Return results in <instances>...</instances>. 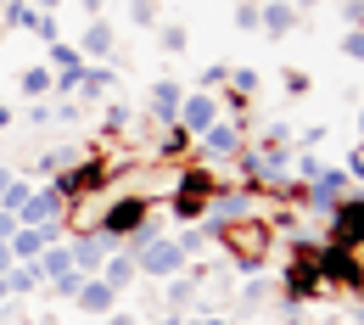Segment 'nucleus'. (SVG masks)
<instances>
[{"label": "nucleus", "mask_w": 364, "mask_h": 325, "mask_svg": "<svg viewBox=\"0 0 364 325\" xmlns=\"http://www.w3.org/2000/svg\"><path fill=\"white\" fill-rule=\"evenodd\" d=\"M213 235H219V247L235 258V270H247V275L264 264V252H269V241H274V230L264 219H235V225H225V230H213Z\"/></svg>", "instance_id": "nucleus-1"}, {"label": "nucleus", "mask_w": 364, "mask_h": 325, "mask_svg": "<svg viewBox=\"0 0 364 325\" xmlns=\"http://www.w3.org/2000/svg\"><path fill=\"white\" fill-rule=\"evenodd\" d=\"M146 219H151V196H129V191H112V202H107V213L95 219V230L112 235V241H129V235L146 230Z\"/></svg>", "instance_id": "nucleus-2"}, {"label": "nucleus", "mask_w": 364, "mask_h": 325, "mask_svg": "<svg viewBox=\"0 0 364 325\" xmlns=\"http://www.w3.org/2000/svg\"><path fill=\"white\" fill-rule=\"evenodd\" d=\"M314 264H319V280H325V286H342V292H359L364 286V258L353 252V247L325 241V247L314 252Z\"/></svg>", "instance_id": "nucleus-3"}, {"label": "nucleus", "mask_w": 364, "mask_h": 325, "mask_svg": "<svg viewBox=\"0 0 364 325\" xmlns=\"http://www.w3.org/2000/svg\"><path fill=\"white\" fill-rule=\"evenodd\" d=\"M219 191V180L208 174V169H185L180 180H174V196H168V208H174V219H202V208H208V196Z\"/></svg>", "instance_id": "nucleus-4"}, {"label": "nucleus", "mask_w": 364, "mask_h": 325, "mask_svg": "<svg viewBox=\"0 0 364 325\" xmlns=\"http://www.w3.org/2000/svg\"><path fill=\"white\" fill-rule=\"evenodd\" d=\"M258 213V196L247 186H219L213 196H208V208H202V219H208V230H225V225H235V219H252Z\"/></svg>", "instance_id": "nucleus-5"}, {"label": "nucleus", "mask_w": 364, "mask_h": 325, "mask_svg": "<svg viewBox=\"0 0 364 325\" xmlns=\"http://www.w3.org/2000/svg\"><path fill=\"white\" fill-rule=\"evenodd\" d=\"M325 292V280H319V264H314V252H303L297 247V258L286 264V275H280V297L291 303V309H303L309 297H319Z\"/></svg>", "instance_id": "nucleus-6"}, {"label": "nucleus", "mask_w": 364, "mask_h": 325, "mask_svg": "<svg viewBox=\"0 0 364 325\" xmlns=\"http://www.w3.org/2000/svg\"><path fill=\"white\" fill-rule=\"evenodd\" d=\"M325 241L364 252V196H359V191H353V196H342V202L331 208V230H325Z\"/></svg>", "instance_id": "nucleus-7"}, {"label": "nucleus", "mask_w": 364, "mask_h": 325, "mask_svg": "<svg viewBox=\"0 0 364 325\" xmlns=\"http://www.w3.org/2000/svg\"><path fill=\"white\" fill-rule=\"evenodd\" d=\"M112 252H118V241H112V235H101V230H85L79 241H68V258H73V270H79V275H95Z\"/></svg>", "instance_id": "nucleus-8"}, {"label": "nucleus", "mask_w": 364, "mask_h": 325, "mask_svg": "<svg viewBox=\"0 0 364 325\" xmlns=\"http://www.w3.org/2000/svg\"><path fill=\"white\" fill-rule=\"evenodd\" d=\"M219 118H225V112H219V95H213V90H185V101H180V129L191 140L202 135L208 124H219Z\"/></svg>", "instance_id": "nucleus-9"}, {"label": "nucleus", "mask_w": 364, "mask_h": 325, "mask_svg": "<svg viewBox=\"0 0 364 325\" xmlns=\"http://www.w3.org/2000/svg\"><path fill=\"white\" fill-rule=\"evenodd\" d=\"M196 140H202V157H208V163H230V157L247 146V140H241V124H230V118L208 124V129H202Z\"/></svg>", "instance_id": "nucleus-10"}, {"label": "nucleus", "mask_w": 364, "mask_h": 325, "mask_svg": "<svg viewBox=\"0 0 364 325\" xmlns=\"http://www.w3.org/2000/svg\"><path fill=\"white\" fill-rule=\"evenodd\" d=\"M56 219H68V202L56 196V191H28V202L17 208V225H56Z\"/></svg>", "instance_id": "nucleus-11"}, {"label": "nucleus", "mask_w": 364, "mask_h": 325, "mask_svg": "<svg viewBox=\"0 0 364 325\" xmlns=\"http://www.w3.org/2000/svg\"><path fill=\"white\" fill-rule=\"evenodd\" d=\"M297 23H303V11H297L291 0H264V6H258V28H264V34H274V40H286Z\"/></svg>", "instance_id": "nucleus-12"}, {"label": "nucleus", "mask_w": 364, "mask_h": 325, "mask_svg": "<svg viewBox=\"0 0 364 325\" xmlns=\"http://www.w3.org/2000/svg\"><path fill=\"white\" fill-rule=\"evenodd\" d=\"M180 101H185V90L174 85V79H157L151 95H146V107H151V118H157V124H180Z\"/></svg>", "instance_id": "nucleus-13"}, {"label": "nucleus", "mask_w": 364, "mask_h": 325, "mask_svg": "<svg viewBox=\"0 0 364 325\" xmlns=\"http://www.w3.org/2000/svg\"><path fill=\"white\" fill-rule=\"evenodd\" d=\"M79 314H112L118 309V292L107 286V280H95V275H85V286H79Z\"/></svg>", "instance_id": "nucleus-14"}, {"label": "nucleus", "mask_w": 364, "mask_h": 325, "mask_svg": "<svg viewBox=\"0 0 364 325\" xmlns=\"http://www.w3.org/2000/svg\"><path fill=\"white\" fill-rule=\"evenodd\" d=\"M79 50H85V62H90V56H112V23H107V17H90V28L79 34Z\"/></svg>", "instance_id": "nucleus-15"}, {"label": "nucleus", "mask_w": 364, "mask_h": 325, "mask_svg": "<svg viewBox=\"0 0 364 325\" xmlns=\"http://www.w3.org/2000/svg\"><path fill=\"white\" fill-rule=\"evenodd\" d=\"M135 275H140V270H135V252H129V247H124V252H112V258L101 264V280H107L112 292H124V286H129Z\"/></svg>", "instance_id": "nucleus-16"}, {"label": "nucleus", "mask_w": 364, "mask_h": 325, "mask_svg": "<svg viewBox=\"0 0 364 325\" xmlns=\"http://www.w3.org/2000/svg\"><path fill=\"white\" fill-rule=\"evenodd\" d=\"M6 286H11V297H28V292H40V286H46L40 258H34V264H11V270H6Z\"/></svg>", "instance_id": "nucleus-17"}, {"label": "nucleus", "mask_w": 364, "mask_h": 325, "mask_svg": "<svg viewBox=\"0 0 364 325\" xmlns=\"http://www.w3.org/2000/svg\"><path fill=\"white\" fill-rule=\"evenodd\" d=\"M17 85H23V95L34 101V95H50V90H56V73H50V68H23V79H17Z\"/></svg>", "instance_id": "nucleus-18"}, {"label": "nucleus", "mask_w": 364, "mask_h": 325, "mask_svg": "<svg viewBox=\"0 0 364 325\" xmlns=\"http://www.w3.org/2000/svg\"><path fill=\"white\" fill-rule=\"evenodd\" d=\"M73 90L85 95V101H95V95H107V90H112V73H107V68H85Z\"/></svg>", "instance_id": "nucleus-19"}, {"label": "nucleus", "mask_w": 364, "mask_h": 325, "mask_svg": "<svg viewBox=\"0 0 364 325\" xmlns=\"http://www.w3.org/2000/svg\"><path fill=\"white\" fill-rule=\"evenodd\" d=\"M40 270H46V280H56V275H68V270H73L68 241H56V247H46V252H40Z\"/></svg>", "instance_id": "nucleus-20"}, {"label": "nucleus", "mask_w": 364, "mask_h": 325, "mask_svg": "<svg viewBox=\"0 0 364 325\" xmlns=\"http://www.w3.org/2000/svg\"><path fill=\"white\" fill-rule=\"evenodd\" d=\"M50 68H56V73H79V68H85V50L79 46H50Z\"/></svg>", "instance_id": "nucleus-21"}, {"label": "nucleus", "mask_w": 364, "mask_h": 325, "mask_svg": "<svg viewBox=\"0 0 364 325\" xmlns=\"http://www.w3.org/2000/svg\"><path fill=\"white\" fill-rule=\"evenodd\" d=\"M258 90H264V79H258L252 68H235V73H230V95H235V101H247V95H258Z\"/></svg>", "instance_id": "nucleus-22"}, {"label": "nucleus", "mask_w": 364, "mask_h": 325, "mask_svg": "<svg viewBox=\"0 0 364 325\" xmlns=\"http://www.w3.org/2000/svg\"><path fill=\"white\" fill-rule=\"evenodd\" d=\"M68 163H79V146H62V151H46V157H40L34 169H40V174H62Z\"/></svg>", "instance_id": "nucleus-23"}, {"label": "nucleus", "mask_w": 364, "mask_h": 325, "mask_svg": "<svg viewBox=\"0 0 364 325\" xmlns=\"http://www.w3.org/2000/svg\"><path fill=\"white\" fill-rule=\"evenodd\" d=\"M28 191H34V186H28V180H11V186L0 191V208H6V213H17V208L28 202Z\"/></svg>", "instance_id": "nucleus-24"}, {"label": "nucleus", "mask_w": 364, "mask_h": 325, "mask_svg": "<svg viewBox=\"0 0 364 325\" xmlns=\"http://www.w3.org/2000/svg\"><path fill=\"white\" fill-rule=\"evenodd\" d=\"M50 292H56V297H68V303H73V297H79V286H85V275H79V270H68V275H56V280H46Z\"/></svg>", "instance_id": "nucleus-25"}, {"label": "nucleus", "mask_w": 364, "mask_h": 325, "mask_svg": "<svg viewBox=\"0 0 364 325\" xmlns=\"http://www.w3.org/2000/svg\"><path fill=\"white\" fill-rule=\"evenodd\" d=\"M0 11H6L11 28H34V6H28V0H11V6H0Z\"/></svg>", "instance_id": "nucleus-26"}, {"label": "nucleus", "mask_w": 364, "mask_h": 325, "mask_svg": "<svg viewBox=\"0 0 364 325\" xmlns=\"http://www.w3.org/2000/svg\"><path fill=\"white\" fill-rule=\"evenodd\" d=\"M235 28L241 34H258V0H241L235 6Z\"/></svg>", "instance_id": "nucleus-27"}, {"label": "nucleus", "mask_w": 364, "mask_h": 325, "mask_svg": "<svg viewBox=\"0 0 364 325\" xmlns=\"http://www.w3.org/2000/svg\"><path fill=\"white\" fill-rule=\"evenodd\" d=\"M185 46H191V34H185V23H163V50H174V56H180Z\"/></svg>", "instance_id": "nucleus-28"}, {"label": "nucleus", "mask_w": 364, "mask_h": 325, "mask_svg": "<svg viewBox=\"0 0 364 325\" xmlns=\"http://www.w3.org/2000/svg\"><path fill=\"white\" fill-rule=\"evenodd\" d=\"M191 297H196V280H174V286H168V309H185Z\"/></svg>", "instance_id": "nucleus-29"}, {"label": "nucleus", "mask_w": 364, "mask_h": 325, "mask_svg": "<svg viewBox=\"0 0 364 325\" xmlns=\"http://www.w3.org/2000/svg\"><path fill=\"white\" fill-rule=\"evenodd\" d=\"M208 235H213V230H185L180 235V252H185V258H196V252L208 247Z\"/></svg>", "instance_id": "nucleus-30"}, {"label": "nucleus", "mask_w": 364, "mask_h": 325, "mask_svg": "<svg viewBox=\"0 0 364 325\" xmlns=\"http://www.w3.org/2000/svg\"><path fill=\"white\" fill-rule=\"evenodd\" d=\"M342 50H348L353 62H364V28H348V40H342Z\"/></svg>", "instance_id": "nucleus-31"}, {"label": "nucleus", "mask_w": 364, "mask_h": 325, "mask_svg": "<svg viewBox=\"0 0 364 325\" xmlns=\"http://www.w3.org/2000/svg\"><path fill=\"white\" fill-rule=\"evenodd\" d=\"M129 23H135V28H151V23H157V6H129Z\"/></svg>", "instance_id": "nucleus-32"}, {"label": "nucleus", "mask_w": 364, "mask_h": 325, "mask_svg": "<svg viewBox=\"0 0 364 325\" xmlns=\"http://www.w3.org/2000/svg\"><path fill=\"white\" fill-rule=\"evenodd\" d=\"M34 34H40V40H56V17H50V11H34Z\"/></svg>", "instance_id": "nucleus-33"}, {"label": "nucleus", "mask_w": 364, "mask_h": 325, "mask_svg": "<svg viewBox=\"0 0 364 325\" xmlns=\"http://www.w3.org/2000/svg\"><path fill=\"white\" fill-rule=\"evenodd\" d=\"M219 85H230V68H208L202 73V90H219Z\"/></svg>", "instance_id": "nucleus-34"}, {"label": "nucleus", "mask_w": 364, "mask_h": 325, "mask_svg": "<svg viewBox=\"0 0 364 325\" xmlns=\"http://www.w3.org/2000/svg\"><path fill=\"white\" fill-rule=\"evenodd\" d=\"M342 17H348L353 28H364V0H348V6H342Z\"/></svg>", "instance_id": "nucleus-35"}, {"label": "nucleus", "mask_w": 364, "mask_h": 325, "mask_svg": "<svg viewBox=\"0 0 364 325\" xmlns=\"http://www.w3.org/2000/svg\"><path fill=\"white\" fill-rule=\"evenodd\" d=\"M286 90L303 95V90H309V73H297V68H291V73H286Z\"/></svg>", "instance_id": "nucleus-36"}, {"label": "nucleus", "mask_w": 364, "mask_h": 325, "mask_svg": "<svg viewBox=\"0 0 364 325\" xmlns=\"http://www.w3.org/2000/svg\"><path fill=\"white\" fill-rule=\"evenodd\" d=\"M11 235H17V213H6V208H0V241H11Z\"/></svg>", "instance_id": "nucleus-37"}, {"label": "nucleus", "mask_w": 364, "mask_h": 325, "mask_svg": "<svg viewBox=\"0 0 364 325\" xmlns=\"http://www.w3.org/2000/svg\"><path fill=\"white\" fill-rule=\"evenodd\" d=\"M107 325H140L135 314H118V309H112V314H107Z\"/></svg>", "instance_id": "nucleus-38"}, {"label": "nucleus", "mask_w": 364, "mask_h": 325, "mask_svg": "<svg viewBox=\"0 0 364 325\" xmlns=\"http://www.w3.org/2000/svg\"><path fill=\"white\" fill-rule=\"evenodd\" d=\"M11 264H17V258H11V247H6V241H0V275H6V270H11Z\"/></svg>", "instance_id": "nucleus-39"}, {"label": "nucleus", "mask_w": 364, "mask_h": 325, "mask_svg": "<svg viewBox=\"0 0 364 325\" xmlns=\"http://www.w3.org/2000/svg\"><path fill=\"white\" fill-rule=\"evenodd\" d=\"M79 6H85V17H101V6H107V0H79Z\"/></svg>", "instance_id": "nucleus-40"}, {"label": "nucleus", "mask_w": 364, "mask_h": 325, "mask_svg": "<svg viewBox=\"0 0 364 325\" xmlns=\"http://www.w3.org/2000/svg\"><path fill=\"white\" fill-rule=\"evenodd\" d=\"M28 6H40V11H56V6H62V0H28Z\"/></svg>", "instance_id": "nucleus-41"}, {"label": "nucleus", "mask_w": 364, "mask_h": 325, "mask_svg": "<svg viewBox=\"0 0 364 325\" xmlns=\"http://www.w3.org/2000/svg\"><path fill=\"white\" fill-rule=\"evenodd\" d=\"M180 325H225V320H180Z\"/></svg>", "instance_id": "nucleus-42"}, {"label": "nucleus", "mask_w": 364, "mask_h": 325, "mask_svg": "<svg viewBox=\"0 0 364 325\" xmlns=\"http://www.w3.org/2000/svg\"><path fill=\"white\" fill-rule=\"evenodd\" d=\"M6 297H11V286H6V275H0V303H6Z\"/></svg>", "instance_id": "nucleus-43"}, {"label": "nucleus", "mask_w": 364, "mask_h": 325, "mask_svg": "<svg viewBox=\"0 0 364 325\" xmlns=\"http://www.w3.org/2000/svg\"><path fill=\"white\" fill-rule=\"evenodd\" d=\"M291 6H297V11H309V6H319V0H291Z\"/></svg>", "instance_id": "nucleus-44"}, {"label": "nucleus", "mask_w": 364, "mask_h": 325, "mask_svg": "<svg viewBox=\"0 0 364 325\" xmlns=\"http://www.w3.org/2000/svg\"><path fill=\"white\" fill-rule=\"evenodd\" d=\"M291 325H314V320H303V314H291Z\"/></svg>", "instance_id": "nucleus-45"}, {"label": "nucleus", "mask_w": 364, "mask_h": 325, "mask_svg": "<svg viewBox=\"0 0 364 325\" xmlns=\"http://www.w3.org/2000/svg\"><path fill=\"white\" fill-rule=\"evenodd\" d=\"M129 6H157V0H129Z\"/></svg>", "instance_id": "nucleus-46"}, {"label": "nucleus", "mask_w": 364, "mask_h": 325, "mask_svg": "<svg viewBox=\"0 0 364 325\" xmlns=\"http://www.w3.org/2000/svg\"><path fill=\"white\" fill-rule=\"evenodd\" d=\"M359 135H364V112H359Z\"/></svg>", "instance_id": "nucleus-47"}, {"label": "nucleus", "mask_w": 364, "mask_h": 325, "mask_svg": "<svg viewBox=\"0 0 364 325\" xmlns=\"http://www.w3.org/2000/svg\"><path fill=\"white\" fill-rule=\"evenodd\" d=\"M0 6H11V0H0Z\"/></svg>", "instance_id": "nucleus-48"}]
</instances>
